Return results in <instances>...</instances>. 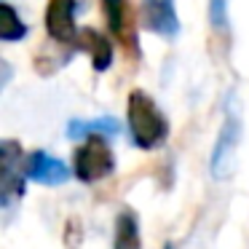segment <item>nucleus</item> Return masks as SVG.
<instances>
[{
  "instance_id": "obj_5",
  "label": "nucleus",
  "mask_w": 249,
  "mask_h": 249,
  "mask_svg": "<svg viewBox=\"0 0 249 249\" xmlns=\"http://www.w3.org/2000/svg\"><path fill=\"white\" fill-rule=\"evenodd\" d=\"M46 33L56 43H72L81 35L75 30V0H49V6H46Z\"/></svg>"
},
{
  "instance_id": "obj_11",
  "label": "nucleus",
  "mask_w": 249,
  "mask_h": 249,
  "mask_svg": "<svg viewBox=\"0 0 249 249\" xmlns=\"http://www.w3.org/2000/svg\"><path fill=\"white\" fill-rule=\"evenodd\" d=\"M27 35V24L19 19L17 8L11 3H3L0 6V38L6 43H14V40H22Z\"/></svg>"
},
{
  "instance_id": "obj_12",
  "label": "nucleus",
  "mask_w": 249,
  "mask_h": 249,
  "mask_svg": "<svg viewBox=\"0 0 249 249\" xmlns=\"http://www.w3.org/2000/svg\"><path fill=\"white\" fill-rule=\"evenodd\" d=\"M83 241V228H81V220L78 217H70L65 222V231H62V244L65 249H78Z\"/></svg>"
},
{
  "instance_id": "obj_3",
  "label": "nucleus",
  "mask_w": 249,
  "mask_h": 249,
  "mask_svg": "<svg viewBox=\"0 0 249 249\" xmlns=\"http://www.w3.org/2000/svg\"><path fill=\"white\" fill-rule=\"evenodd\" d=\"M238 131H241V124H238V115H233V110L228 113L225 124H222V131L214 142V150H212V177L217 182H225L231 179L233 169H236V150H238Z\"/></svg>"
},
{
  "instance_id": "obj_7",
  "label": "nucleus",
  "mask_w": 249,
  "mask_h": 249,
  "mask_svg": "<svg viewBox=\"0 0 249 249\" xmlns=\"http://www.w3.org/2000/svg\"><path fill=\"white\" fill-rule=\"evenodd\" d=\"M142 17H145V27L150 33L161 35V38H174L179 33L174 0H145L142 3Z\"/></svg>"
},
{
  "instance_id": "obj_6",
  "label": "nucleus",
  "mask_w": 249,
  "mask_h": 249,
  "mask_svg": "<svg viewBox=\"0 0 249 249\" xmlns=\"http://www.w3.org/2000/svg\"><path fill=\"white\" fill-rule=\"evenodd\" d=\"M24 174H27L33 182H40V185H62L70 179V166L65 161H59L56 156L46 150H35L27 156L24 161Z\"/></svg>"
},
{
  "instance_id": "obj_4",
  "label": "nucleus",
  "mask_w": 249,
  "mask_h": 249,
  "mask_svg": "<svg viewBox=\"0 0 249 249\" xmlns=\"http://www.w3.org/2000/svg\"><path fill=\"white\" fill-rule=\"evenodd\" d=\"M102 11L107 30L113 33V38H118V43L124 46L126 54L137 56V24H134V8L129 0H102Z\"/></svg>"
},
{
  "instance_id": "obj_9",
  "label": "nucleus",
  "mask_w": 249,
  "mask_h": 249,
  "mask_svg": "<svg viewBox=\"0 0 249 249\" xmlns=\"http://www.w3.org/2000/svg\"><path fill=\"white\" fill-rule=\"evenodd\" d=\"M113 249H142L140 222H137V212L134 209H124L118 217H115Z\"/></svg>"
},
{
  "instance_id": "obj_10",
  "label": "nucleus",
  "mask_w": 249,
  "mask_h": 249,
  "mask_svg": "<svg viewBox=\"0 0 249 249\" xmlns=\"http://www.w3.org/2000/svg\"><path fill=\"white\" fill-rule=\"evenodd\" d=\"M121 131V124L115 118H97V121H70V126H67V134L72 137V140H78V137H115Z\"/></svg>"
},
{
  "instance_id": "obj_1",
  "label": "nucleus",
  "mask_w": 249,
  "mask_h": 249,
  "mask_svg": "<svg viewBox=\"0 0 249 249\" xmlns=\"http://www.w3.org/2000/svg\"><path fill=\"white\" fill-rule=\"evenodd\" d=\"M126 121H129V134L140 150H156L169 137V121L158 110L153 97H147L142 89H134L126 99Z\"/></svg>"
},
{
  "instance_id": "obj_2",
  "label": "nucleus",
  "mask_w": 249,
  "mask_h": 249,
  "mask_svg": "<svg viewBox=\"0 0 249 249\" xmlns=\"http://www.w3.org/2000/svg\"><path fill=\"white\" fill-rule=\"evenodd\" d=\"M115 169V156L105 137H86L81 147L72 153V174L81 182H99L110 177Z\"/></svg>"
},
{
  "instance_id": "obj_8",
  "label": "nucleus",
  "mask_w": 249,
  "mask_h": 249,
  "mask_svg": "<svg viewBox=\"0 0 249 249\" xmlns=\"http://www.w3.org/2000/svg\"><path fill=\"white\" fill-rule=\"evenodd\" d=\"M78 43L89 51L91 65H94L97 72H105L110 65H113V46H110V40L105 38L102 33L86 27V30H81V35H78Z\"/></svg>"
},
{
  "instance_id": "obj_13",
  "label": "nucleus",
  "mask_w": 249,
  "mask_h": 249,
  "mask_svg": "<svg viewBox=\"0 0 249 249\" xmlns=\"http://www.w3.org/2000/svg\"><path fill=\"white\" fill-rule=\"evenodd\" d=\"M163 249H174V247H172V244H166V247H163Z\"/></svg>"
}]
</instances>
